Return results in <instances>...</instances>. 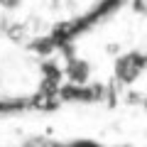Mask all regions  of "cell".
Segmentation results:
<instances>
[{"mask_svg": "<svg viewBox=\"0 0 147 147\" xmlns=\"http://www.w3.org/2000/svg\"><path fill=\"white\" fill-rule=\"evenodd\" d=\"M125 3H130V0H96L86 12H81V15H76V17H71V20L57 25L52 30V34H47L42 42H34L32 49L44 52V54H49V52H69L71 44H74V39H79L81 34H86L88 30H93L96 25H100L103 20H108L110 15H115Z\"/></svg>", "mask_w": 147, "mask_h": 147, "instance_id": "cell-1", "label": "cell"}, {"mask_svg": "<svg viewBox=\"0 0 147 147\" xmlns=\"http://www.w3.org/2000/svg\"><path fill=\"white\" fill-rule=\"evenodd\" d=\"M147 71V49H132L120 57H115L113 76L120 86H130Z\"/></svg>", "mask_w": 147, "mask_h": 147, "instance_id": "cell-2", "label": "cell"}, {"mask_svg": "<svg viewBox=\"0 0 147 147\" xmlns=\"http://www.w3.org/2000/svg\"><path fill=\"white\" fill-rule=\"evenodd\" d=\"M54 147H108V145L91 140V137H74V140H57L54 137ZM120 147H132V145H120Z\"/></svg>", "mask_w": 147, "mask_h": 147, "instance_id": "cell-3", "label": "cell"}, {"mask_svg": "<svg viewBox=\"0 0 147 147\" xmlns=\"http://www.w3.org/2000/svg\"><path fill=\"white\" fill-rule=\"evenodd\" d=\"M132 7H135V12H140V15H147V0H130Z\"/></svg>", "mask_w": 147, "mask_h": 147, "instance_id": "cell-4", "label": "cell"}, {"mask_svg": "<svg viewBox=\"0 0 147 147\" xmlns=\"http://www.w3.org/2000/svg\"><path fill=\"white\" fill-rule=\"evenodd\" d=\"M130 103H135L142 110H147V96H130Z\"/></svg>", "mask_w": 147, "mask_h": 147, "instance_id": "cell-5", "label": "cell"}, {"mask_svg": "<svg viewBox=\"0 0 147 147\" xmlns=\"http://www.w3.org/2000/svg\"><path fill=\"white\" fill-rule=\"evenodd\" d=\"M0 5H3V7H17V5H20V0H0Z\"/></svg>", "mask_w": 147, "mask_h": 147, "instance_id": "cell-6", "label": "cell"}]
</instances>
